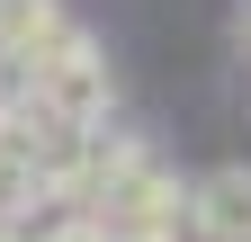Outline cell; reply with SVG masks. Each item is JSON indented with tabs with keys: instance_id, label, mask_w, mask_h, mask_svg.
I'll return each instance as SVG.
<instances>
[{
	"instance_id": "2",
	"label": "cell",
	"mask_w": 251,
	"mask_h": 242,
	"mask_svg": "<svg viewBox=\"0 0 251 242\" xmlns=\"http://www.w3.org/2000/svg\"><path fill=\"white\" fill-rule=\"evenodd\" d=\"M188 233L198 242H251V162H225L188 189Z\"/></svg>"
},
{
	"instance_id": "3",
	"label": "cell",
	"mask_w": 251,
	"mask_h": 242,
	"mask_svg": "<svg viewBox=\"0 0 251 242\" xmlns=\"http://www.w3.org/2000/svg\"><path fill=\"white\" fill-rule=\"evenodd\" d=\"M54 242H108V233H81V224H72V233H54Z\"/></svg>"
},
{
	"instance_id": "4",
	"label": "cell",
	"mask_w": 251,
	"mask_h": 242,
	"mask_svg": "<svg viewBox=\"0 0 251 242\" xmlns=\"http://www.w3.org/2000/svg\"><path fill=\"white\" fill-rule=\"evenodd\" d=\"M242 45H251V9H242Z\"/></svg>"
},
{
	"instance_id": "1",
	"label": "cell",
	"mask_w": 251,
	"mask_h": 242,
	"mask_svg": "<svg viewBox=\"0 0 251 242\" xmlns=\"http://www.w3.org/2000/svg\"><path fill=\"white\" fill-rule=\"evenodd\" d=\"M27 99L54 108L63 126H108V108H117V90H108V63H99V45H72V54H54V63L27 81Z\"/></svg>"
}]
</instances>
